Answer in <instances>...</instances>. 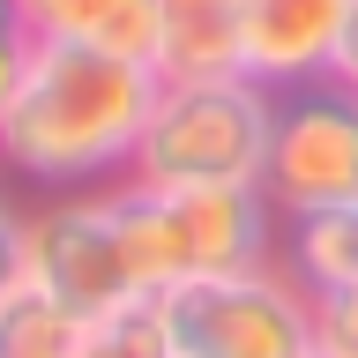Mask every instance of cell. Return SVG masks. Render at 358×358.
Listing matches in <instances>:
<instances>
[{
  "label": "cell",
  "instance_id": "7",
  "mask_svg": "<svg viewBox=\"0 0 358 358\" xmlns=\"http://www.w3.org/2000/svg\"><path fill=\"white\" fill-rule=\"evenodd\" d=\"M172 201L187 217V239H194V276L276 262L284 209L268 201V187H172Z\"/></svg>",
  "mask_w": 358,
  "mask_h": 358
},
{
  "label": "cell",
  "instance_id": "3",
  "mask_svg": "<svg viewBox=\"0 0 358 358\" xmlns=\"http://www.w3.org/2000/svg\"><path fill=\"white\" fill-rule=\"evenodd\" d=\"M150 306L179 358H313V291L284 262L187 276Z\"/></svg>",
  "mask_w": 358,
  "mask_h": 358
},
{
  "label": "cell",
  "instance_id": "13",
  "mask_svg": "<svg viewBox=\"0 0 358 358\" xmlns=\"http://www.w3.org/2000/svg\"><path fill=\"white\" fill-rule=\"evenodd\" d=\"M83 358H179V351H172V336H164V321H157V306L142 299V306H127V313L90 321Z\"/></svg>",
  "mask_w": 358,
  "mask_h": 358
},
{
  "label": "cell",
  "instance_id": "16",
  "mask_svg": "<svg viewBox=\"0 0 358 358\" xmlns=\"http://www.w3.org/2000/svg\"><path fill=\"white\" fill-rule=\"evenodd\" d=\"M22 75H30V38H8V45H0V120L15 112V97H22Z\"/></svg>",
  "mask_w": 358,
  "mask_h": 358
},
{
  "label": "cell",
  "instance_id": "17",
  "mask_svg": "<svg viewBox=\"0 0 358 358\" xmlns=\"http://www.w3.org/2000/svg\"><path fill=\"white\" fill-rule=\"evenodd\" d=\"M329 83L358 90V0H351V15H343V30H336V52H329Z\"/></svg>",
  "mask_w": 358,
  "mask_h": 358
},
{
  "label": "cell",
  "instance_id": "9",
  "mask_svg": "<svg viewBox=\"0 0 358 358\" xmlns=\"http://www.w3.org/2000/svg\"><path fill=\"white\" fill-rule=\"evenodd\" d=\"M150 67L164 83H224L239 67V0H164Z\"/></svg>",
  "mask_w": 358,
  "mask_h": 358
},
{
  "label": "cell",
  "instance_id": "15",
  "mask_svg": "<svg viewBox=\"0 0 358 358\" xmlns=\"http://www.w3.org/2000/svg\"><path fill=\"white\" fill-rule=\"evenodd\" d=\"M22 291V217L0 209V306Z\"/></svg>",
  "mask_w": 358,
  "mask_h": 358
},
{
  "label": "cell",
  "instance_id": "10",
  "mask_svg": "<svg viewBox=\"0 0 358 358\" xmlns=\"http://www.w3.org/2000/svg\"><path fill=\"white\" fill-rule=\"evenodd\" d=\"M157 8L164 0H22V30L30 38L97 45V52H120V60H150Z\"/></svg>",
  "mask_w": 358,
  "mask_h": 358
},
{
  "label": "cell",
  "instance_id": "18",
  "mask_svg": "<svg viewBox=\"0 0 358 358\" xmlns=\"http://www.w3.org/2000/svg\"><path fill=\"white\" fill-rule=\"evenodd\" d=\"M8 38H30V30H22V0H0V45Z\"/></svg>",
  "mask_w": 358,
  "mask_h": 358
},
{
  "label": "cell",
  "instance_id": "4",
  "mask_svg": "<svg viewBox=\"0 0 358 358\" xmlns=\"http://www.w3.org/2000/svg\"><path fill=\"white\" fill-rule=\"evenodd\" d=\"M22 284H38L45 299H60L83 321L142 306V284L127 268V246L112 231L105 194H67L38 217H22Z\"/></svg>",
  "mask_w": 358,
  "mask_h": 358
},
{
  "label": "cell",
  "instance_id": "5",
  "mask_svg": "<svg viewBox=\"0 0 358 358\" xmlns=\"http://www.w3.org/2000/svg\"><path fill=\"white\" fill-rule=\"evenodd\" d=\"M262 187L284 217L358 201V90L329 83V75L276 90V142H268Z\"/></svg>",
  "mask_w": 358,
  "mask_h": 358
},
{
  "label": "cell",
  "instance_id": "19",
  "mask_svg": "<svg viewBox=\"0 0 358 358\" xmlns=\"http://www.w3.org/2000/svg\"><path fill=\"white\" fill-rule=\"evenodd\" d=\"M313 358H321V351H313Z\"/></svg>",
  "mask_w": 358,
  "mask_h": 358
},
{
  "label": "cell",
  "instance_id": "6",
  "mask_svg": "<svg viewBox=\"0 0 358 358\" xmlns=\"http://www.w3.org/2000/svg\"><path fill=\"white\" fill-rule=\"evenodd\" d=\"M343 15L351 0H239V67L268 90L321 83Z\"/></svg>",
  "mask_w": 358,
  "mask_h": 358
},
{
  "label": "cell",
  "instance_id": "8",
  "mask_svg": "<svg viewBox=\"0 0 358 358\" xmlns=\"http://www.w3.org/2000/svg\"><path fill=\"white\" fill-rule=\"evenodd\" d=\"M112 231L127 246V268L142 299H164L172 284L194 276V239H187V217H179L172 187H142V179H112Z\"/></svg>",
  "mask_w": 358,
  "mask_h": 358
},
{
  "label": "cell",
  "instance_id": "11",
  "mask_svg": "<svg viewBox=\"0 0 358 358\" xmlns=\"http://www.w3.org/2000/svg\"><path fill=\"white\" fill-rule=\"evenodd\" d=\"M276 262L321 299V291L358 284V201H329V209H299L276 231Z\"/></svg>",
  "mask_w": 358,
  "mask_h": 358
},
{
  "label": "cell",
  "instance_id": "1",
  "mask_svg": "<svg viewBox=\"0 0 358 358\" xmlns=\"http://www.w3.org/2000/svg\"><path fill=\"white\" fill-rule=\"evenodd\" d=\"M157 90H164V75L150 60H120V52L67 45V38H30L22 97L0 120V164H15L22 179L60 187V194L127 179Z\"/></svg>",
  "mask_w": 358,
  "mask_h": 358
},
{
  "label": "cell",
  "instance_id": "2",
  "mask_svg": "<svg viewBox=\"0 0 358 358\" xmlns=\"http://www.w3.org/2000/svg\"><path fill=\"white\" fill-rule=\"evenodd\" d=\"M276 142V90L254 75L157 90L127 179L142 187H262Z\"/></svg>",
  "mask_w": 358,
  "mask_h": 358
},
{
  "label": "cell",
  "instance_id": "14",
  "mask_svg": "<svg viewBox=\"0 0 358 358\" xmlns=\"http://www.w3.org/2000/svg\"><path fill=\"white\" fill-rule=\"evenodd\" d=\"M313 351L321 358H358V284L313 299Z\"/></svg>",
  "mask_w": 358,
  "mask_h": 358
},
{
  "label": "cell",
  "instance_id": "12",
  "mask_svg": "<svg viewBox=\"0 0 358 358\" xmlns=\"http://www.w3.org/2000/svg\"><path fill=\"white\" fill-rule=\"evenodd\" d=\"M90 321L67 313L60 299H45L38 284H22L8 306H0V358H83Z\"/></svg>",
  "mask_w": 358,
  "mask_h": 358
}]
</instances>
